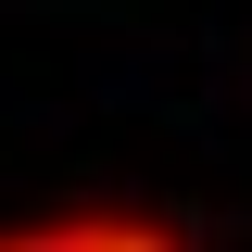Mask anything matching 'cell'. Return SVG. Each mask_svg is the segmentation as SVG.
Segmentation results:
<instances>
[{
    "instance_id": "cell-1",
    "label": "cell",
    "mask_w": 252,
    "mask_h": 252,
    "mask_svg": "<svg viewBox=\"0 0 252 252\" xmlns=\"http://www.w3.org/2000/svg\"><path fill=\"white\" fill-rule=\"evenodd\" d=\"M0 252H189V227L152 202H63V215L0 227Z\"/></svg>"
}]
</instances>
